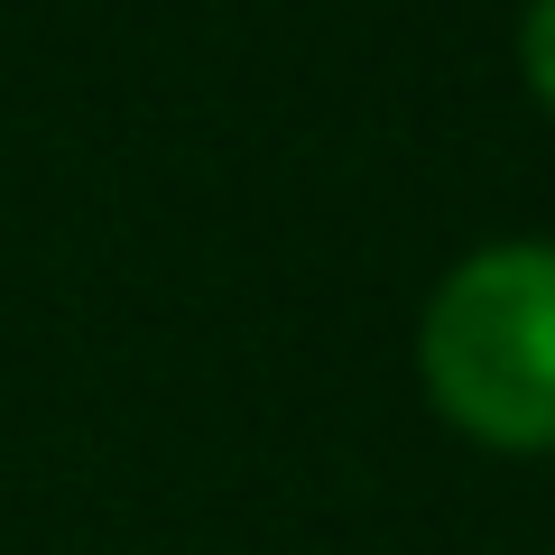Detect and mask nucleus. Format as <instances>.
Wrapping results in <instances>:
<instances>
[{
	"mask_svg": "<svg viewBox=\"0 0 555 555\" xmlns=\"http://www.w3.org/2000/svg\"><path fill=\"white\" fill-rule=\"evenodd\" d=\"M416 379L491 454H555V241L473 250L416 324Z\"/></svg>",
	"mask_w": 555,
	"mask_h": 555,
	"instance_id": "f257e3e1",
	"label": "nucleus"
},
{
	"mask_svg": "<svg viewBox=\"0 0 555 555\" xmlns=\"http://www.w3.org/2000/svg\"><path fill=\"white\" fill-rule=\"evenodd\" d=\"M518 75L555 112V0H528V20H518Z\"/></svg>",
	"mask_w": 555,
	"mask_h": 555,
	"instance_id": "f03ea898",
	"label": "nucleus"
}]
</instances>
